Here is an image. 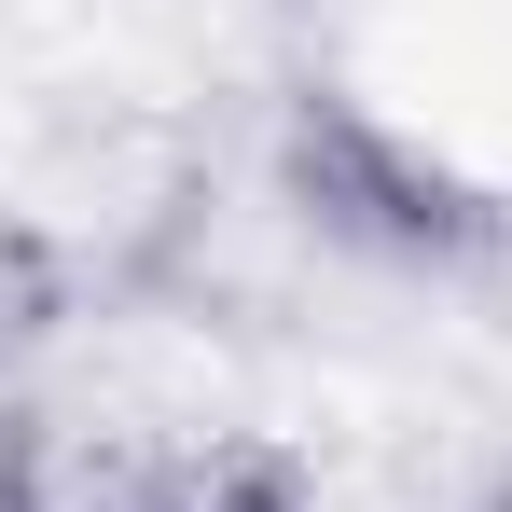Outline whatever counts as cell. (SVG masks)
<instances>
[{
	"mask_svg": "<svg viewBox=\"0 0 512 512\" xmlns=\"http://www.w3.org/2000/svg\"><path fill=\"white\" fill-rule=\"evenodd\" d=\"M277 208H291L319 250L402 263V277L485 263L512 236V208H485L443 153H416V139H402L388 111H360V97H291V111H277Z\"/></svg>",
	"mask_w": 512,
	"mask_h": 512,
	"instance_id": "cell-1",
	"label": "cell"
},
{
	"mask_svg": "<svg viewBox=\"0 0 512 512\" xmlns=\"http://www.w3.org/2000/svg\"><path fill=\"white\" fill-rule=\"evenodd\" d=\"M153 512H319V485H305L291 443L222 429V443H167V499Z\"/></svg>",
	"mask_w": 512,
	"mask_h": 512,
	"instance_id": "cell-2",
	"label": "cell"
},
{
	"mask_svg": "<svg viewBox=\"0 0 512 512\" xmlns=\"http://www.w3.org/2000/svg\"><path fill=\"white\" fill-rule=\"evenodd\" d=\"M56 333H70V250H56L28 208H0V388H14Z\"/></svg>",
	"mask_w": 512,
	"mask_h": 512,
	"instance_id": "cell-3",
	"label": "cell"
},
{
	"mask_svg": "<svg viewBox=\"0 0 512 512\" xmlns=\"http://www.w3.org/2000/svg\"><path fill=\"white\" fill-rule=\"evenodd\" d=\"M153 499H167V443H125V429H70L56 443L42 512H153Z\"/></svg>",
	"mask_w": 512,
	"mask_h": 512,
	"instance_id": "cell-4",
	"label": "cell"
},
{
	"mask_svg": "<svg viewBox=\"0 0 512 512\" xmlns=\"http://www.w3.org/2000/svg\"><path fill=\"white\" fill-rule=\"evenodd\" d=\"M56 443H70V429L42 416V402H14V388H0V512H42V485H56Z\"/></svg>",
	"mask_w": 512,
	"mask_h": 512,
	"instance_id": "cell-5",
	"label": "cell"
},
{
	"mask_svg": "<svg viewBox=\"0 0 512 512\" xmlns=\"http://www.w3.org/2000/svg\"><path fill=\"white\" fill-rule=\"evenodd\" d=\"M471 512H512V457H485V471H471Z\"/></svg>",
	"mask_w": 512,
	"mask_h": 512,
	"instance_id": "cell-6",
	"label": "cell"
}]
</instances>
